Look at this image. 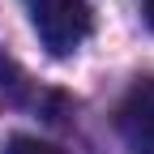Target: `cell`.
<instances>
[{"instance_id":"3957f363","label":"cell","mask_w":154,"mask_h":154,"mask_svg":"<svg viewBox=\"0 0 154 154\" xmlns=\"http://www.w3.org/2000/svg\"><path fill=\"white\" fill-rule=\"evenodd\" d=\"M5 154H64V150L51 141H38V137H13Z\"/></svg>"},{"instance_id":"6da1fadb","label":"cell","mask_w":154,"mask_h":154,"mask_svg":"<svg viewBox=\"0 0 154 154\" xmlns=\"http://www.w3.org/2000/svg\"><path fill=\"white\" fill-rule=\"evenodd\" d=\"M26 13H30V26L38 34V43L51 56L77 51L94 30V17H90L86 0H26Z\"/></svg>"},{"instance_id":"277c9868","label":"cell","mask_w":154,"mask_h":154,"mask_svg":"<svg viewBox=\"0 0 154 154\" xmlns=\"http://www.w3.org/2000/svg\"><path fill=\"white\" fill-rule=\"evenodd\" d=\"M146 22L154 26V0H146Z\"/></svg>"},{"instance_id":"7a4b0ae2","label":"cell","mask_w":154,"mask_h":154,"mask_svg":"<svg viewBox=\"0 0 154 154\" xmlns=\"http://www.w3.org/2000/svg\"><path fill=\"white\" fill-rule=\"evenodd\" d=\"M116 128L133 154H154V77H141L128 86L116 111Z\"/></svg>"}]
</instances>
